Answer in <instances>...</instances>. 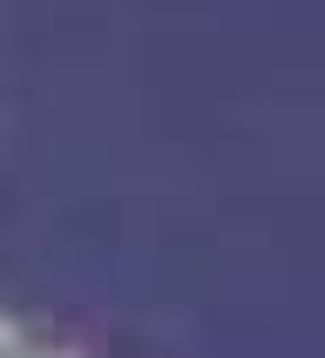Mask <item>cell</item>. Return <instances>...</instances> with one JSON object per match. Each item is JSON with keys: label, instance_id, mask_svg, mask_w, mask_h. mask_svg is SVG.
Listing matches in <instances>:
<instances>
[{"label": "cell", "instance_id": "obj_1", "mask_svg": "<svg viewBox=\"0 0 325 358\" xmlns=\"http://www.w3.org/2000/svg\"><path fill=\"white\" fill-rule=\"evenodd\" d=\"M0 358H61L48 338H34L27 324H14L7 311H0Z\"/></svg>", "mask_w": 325, "mask_h": 358}]
</instances>
